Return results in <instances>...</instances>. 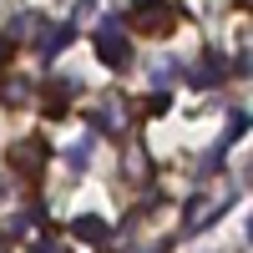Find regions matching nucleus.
Segmentation results:
<instances>
[{
    "mask_svg": "<svg viewBox=\"0 0 253 253\" xmlns=\"http://www.w3.org/2000/svg\"><path fill=\"white\" fill-rule=\"evenodd\" d=\"M96 46H101L96 56L107 61V66H126V41H122V36H112V26H101V41H96Z\"/></svg>",
    "mask_w": 253,
    "mask_h": 253,
    "instance_id": "f257e3e1",
    "label": "nucleus"
},
{
    "mask_svg": "<svg viewBox=\"0 0 253 253\" xmlns=\"http://www.w3.org/2000/svg\"><path fill=\"white\" fill-rule=\"evenodd\" d=\"M71 233H76V238H86V243H96V238H107V223H101V218H81Z\"/></svg>",
    "mask_w": 253,
    "mask_h": 253,
    "instance_id": "f03ea898",
    "label": "nucleus"
},
{
    "mask_svg": "<svg viewBox=\"0 0 253 253\" xmlns=\"http://www.w3.org/2000/svg\"><path fill=\"white\" fill-rule=\"evenodd\" d=\"M0 66H5V41H0Z\"/></svg>",
    "mask_w": 253,
    "mask_h": 253,
    "instance_id": "7ed1b4c3",
    "label": "nucleus"
}]
</instances>
